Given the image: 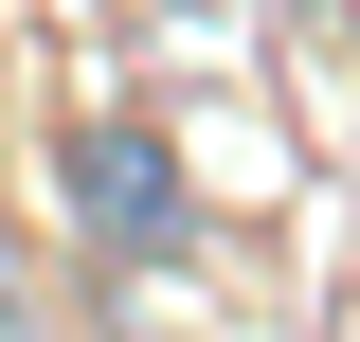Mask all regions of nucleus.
Here are the masks:
<instances>
[{
  "label": "nucleus",
  "instance_id": "1",
  "mask_svg": "<svg viewBox=\"0 0 360 342\" xmlns=\"http://www.w3.org/2000/svg\"><path fill=\"white\" fill-rule=\"evenodd\" d=\"M72 216L144 270V253H180V234H198V180H180L162 127H72Z\"/></svg>",
  "mask_w": 360,
  "mask_h": 342
},
{
  "label": "nucleus",
  "instance_id": "2",
  "mask_svg": "<svg viewBox=\"0 0 360 342\" xmlns=\"http://www.w3.org/2000/svg\"><path fill=\"white\" fill-rule=\"evenodd\" d=\"M0 342H54V289H37V253L0 234Z\"/></svg>",
  "mask_w": 360,
  "mask_h": 342
}]
</instances>
